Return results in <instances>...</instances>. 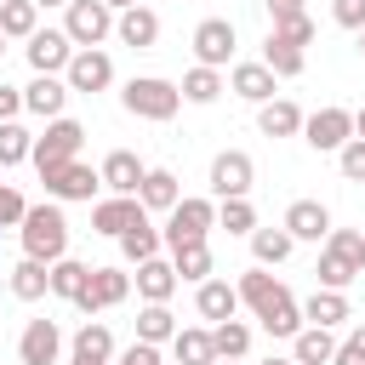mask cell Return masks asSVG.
<instances>
[{
  "label": "cell",
  "mask_w": 365,
  "mask_h": 365,
  "mask_svg": "<svg viewBox=\"0 0 365 365\" xmlns=\"http://www.w3.org/2000/svg\"><path fill=\"white\" fill-rule=\"evenodd\" d=\"M125 297H131V274L125 268H91L86 291L74 297V308L80 314H103V308H120Z\"/></svg>",
  "instance_id": "8fae6325"
},
{
  "label": "cell",
  "mask_w": 365,
  "mask_h": 365,
  "mask_svg": "<svg viewBox=\"0 0 365 365\" xmlns=\"http://www.w3.org/2000/svg\"><path fill=\"white\" fill-rule=\"evenodd\" d=\"M23 114V86H0V125Z\"/></svg>",
  "instance_id": "c3c4849f"
},
{
  "label": "cell",
  "mask_w": 365,
  "mask_h": 365,
  "mask_svg": "<svg viewBox=\"0 0 365 365\" xmlns=\"http://www.w3.org/2000/svg\"><path fill=\"white\" fill-rule=\"evenodd\" d=\"M291 240H314V245H325L331 240V211L319 205V200H291V211H285V222H279Z\"/></svg>",
  "instance_id": "e0dca14e"
},
{
  "label": "cell",
  "mask_w": 365,
  "mask_h": 365,
  "mask_svg": "<svg viewBox=\"0 0 365 365\" xmlns=\"http://www.w3.org/2000/svg\"><path fill=\"white\" fill-rule=\"evenodd\" d=\"M63 80H68V91H86V97H91V91H108V86H114V57H108L103 46H97V51H74V63H68Z\"/></svg>",
  "instance_id": "5bb4252c"
},
{
  "label": "cell",
  "mask_w": 365,
  "mask_h": 365,
  "mask_svg": "<svg viewBox=\"0 0 365 365\" xmlns=\"http://www.w3.org/2000/svg\"><path fill=\"white\" fill-rule=\"evenodd\" d=\"M97 171H103V188H108V194H131V200H137L143 177H148V165H143L131 148H114V154H108Z\"/></svg>",
  "instance_id": "d6986e66"
},
{
  "label": "cell",
  "mask_w": 365,
  "mask_h": 365,
  "mask_svg": "<svg viewBox=\"0 0 365 365\" xmlns=\"http://www.w3.org/2000/svg\"><path fill=\"white\" fill-rule=\"evenodd\" d=\"M262 365H297V359H262Z\"/></svg>",
  "instance_id": "db71d44e"
},
{
  "label": "cell",
  "mask_w": 365,
  "mask_h": 365,
  "mask_svg": "<svg viewBox=\"0 0 365 365\" xmlns=\"http://www.w3.org/2000/svg\"><path fill=\"white\" fill-rule=\"evenodd\" d=\"M23 217H29V200L11 182H0V228H23Z\"/></svg>",
  "instance_id": "b9f144b4"
},
{
  "label": "cell",
  "mask_w": 365,
  "mask_h": 365,
  "mask_svg": "<svg viewBox=\"0 0 365 365\" xmlns=\"http://www.w3.org/2000/svg\"><path fill=\"white\" fill-rule=\"evenodd\" d=\"M234 291H240V308H251L268 336H297V331L308 325V319H302V302H297L268 268H245Z\"/></svg>",
  "instance_id": "6da1fadb"
},
{
  "label": "cell",
  "mask_w": 365,
  "mask_h": 365,
  "mask_svg": "<svg viewBox=\"0 0 365 365\" xmlns=\"http://www.w3.org/2000/svg\"><path fill=\"white\" fill-rule=\"evenodd\" d=\"M177 285H182V279H177V268H171L165 257H154V262L137 268V297H143V302H171Z\"/></svg>",
  "instance_id": "f546056e"
},
{
  "label": "cell",
  "mask_w": 365,
  "mask_h": 365,
  "mask_svg": "<svg viewBox=\"0 0 365 365\" xmlns=\"http://www.w3.org/2000/svg\"><path fill=\"white\" fill-rule=\"evenodd\" d=\"M291 359H297V365H331V359H336V336H331L325 325H302V331L291 336Z\"/></svg>",
  "instance_id": "83f0119b"
},
{
  "label": "cell",
  "mask_w": 365,
  "mask_h": 365,
  "mask_svg": "<svg viewBox=\"0 0 365 365\" xmlns=\"http://www.w3.org/2000/svg\"><path fill=\"white\" fill-rule=\"evenodd\" d=\"M68 359H91V365H114V331L103 319H86L68 342Z\"/></svg>",
  "instance_id": "cb8c5ba5"
},
{
  "label": "cell",
  "mask_w": 365,
  "mask_h": 365,
  "mask_svg": "<svg viewBox=\"0 0 365 365\" xmlns=\"http://www.w3.org/2000/svg\"><path fill=\"white\" fill-rule=\"evenodd\" d=\"M114 365H165V359H160L154 342H131L125 354H114Z\"/></svg>",
  "instance_id": "bcb514c9"
},
{
  "label": "cell",
  "mask_w": 365,
  "mask_h": 365,
  "mask_svg": "<svg viewBox=\"0 0 365 365\" xmlns=\"http://www.w3.org/2000/svg\"><path fill=\"white\" fill-rule=\"evenodd\" d=\"M0 34L6 40H34L40 34V6L34 0H0Z\"/></svg>",
  "instance_id": "d6a6232c"
},
{
  "label": "cell",
  "mask_w": 365,
  "mask_h": 365,
  "mask_svg": "<svg viewBox=\"0 0 365 365\" xmlns=\"http://www.w3.org/2000/svg\"><path fill=\"white\" fill-rule=\"evenodd\" d=\"M80 143H86V125L80 120H46V131L34 137V171H46V165H68V160H80Z\"/></svg>",
  "instance_id": "ba28073f"
},
{
  "label": "cell",
  "mask_w": 365,
  "mask_h": 365,
  "mask_svg": "<svg viewBox=\"0 0 365 365\" xmlns=\"http://www.w3.org/2000/svg\"><path fill=\"white\" fill-rule=\"evenodd\" d=\"M302 319H308V325H325V331H331V325H342V319H348V297H342V291H325V285H319V291H314V297L302 302Z\"/></svg>",
  "instance_id": "d590c367"
},
{
  "label": "cell",
  "mask_w": 365,
  "mask_h": 365,
  "mask_svg": "<svg viewBox=\"0 0 365 365\" xmlns=\"http://www.w3.org/2000/svg\"><path fill=\"white\" fill-rule=\"evenodd\" d=\"M114 40H120V46H131V51H148V46L160 40V17H154L148 6H131V11H120V17H114Z\"/></svg>",
  "instance_id": "7402d4cb"
},
{
  "label": "cell",
  "mask_w": 365,
  "mask_h": 365,
  "mask_svg": "<svg viewBox=\"0 0 365 365\" xmlns=\"http://www.w3.org/2000/svg\"><path fill=\"white\" fill-rule=\"evenodd\" d=\"M86 279H91V268H86V262H74V257H63V262H51V297H63V302H74V297L86 291Z\"/></svg>",
  "instance_id": "f35d334b"
},
{
  "label": "cell",
  "mask_w": 365,
  "mask_h": 365,
  "mask_svg": "<svg viewBox=\"0 0 365 365\" xmlns=\"http://www.w3.org/2000/svg\"><path fill=\"white\" fill-rule=\"evenodd\" d=\"M171 268H177V279L205 285L217 274V257H211V245H182V251H171Z\"/></svg>",
  "instance_id": "e575fe53"
},
{
  "label": "cell",
  "mask_w": 365,
  "mask_h": 365,
  "mask_svg": "<svg viewBox=\"0 0 365 365\" xmlns=\"http://www.w3.org/2000/svg\"><path fill=\"white\" fill-rule=\"evenodd\" d=\"M177 331H182V325H177V314H171L165 302H143V308H137V342H154V348H160V342H171Z\"/></svg>",
  "instance_id": "1f68e13d"
},
{
  "label": "cell",
  "mask_w": 365,
  "mask_h": 365,
  "mask_svg": "<svg viewBox=\"0 0 365 365\" xmlns=\"http://www.w3.org/2000/svg\"><path fill=\"white\" fill-rule=\"evenodd\" d=\"M262 63L274 68V80H297L308 57H302V46H297V40H285V34H268V40H262Z\"/></svg>",
  "instance_id": "4dcf8cb0"
},
{
  "label": "cell",
  "mask_w": 365,
  "mask_h": 365,
  "mask_svg": "<svg viewBox=\"0 0 365 365\" xmlns=\"http://www.w3.org/2000/svg\"><path fill=\"white\" fill-rule=\"evenodd\" d=\"M319 285L325 291H348L365 274V234L359 228H331V240L319 245Z\"/></svg>",
  "instance_id": "3957f363"
},
{
  "label": "cell",
  "mask_w": 365,
  "mask_h": 365,
  "mask_svg": "<svg viewBox=\"0 0 365 365\" xmlns=\"http://www.w3.org/2000/svg\"><path fill=\"white\" fill-rule=\"evenodd\" d=\"M6 285H11V297H17V302H40V297L51 291V268H46V262H34V257H23V262L6 274Z\"/></svg>",
  "instance_id": "f1b7e54d"
},
{
  "label": "cell",
  "mask_w": 365,
  "mask_h": 365,
  "mask_svg": "<svg viewBox=\"0 0 365 365\" xmlns=\"http://www.w3.org/2000/svg\"><path fill=\"white\" fill-rule=\"evenodd\" d=\"M120 103H125V114L165 125V120L182 108V91H177L171 80H160V74H131V80H125V91H120Z\"/></svg>",
  "instance_id": "277c9868"
},
{
  "label": "cell",
  "mask_w": 365,
  "mask_h": 365,
  "mask_svg": "<svg viewBox=\"0 0 365 365\" xmlns=\"http://www.w3.org/2000/svg\"><path fill=\"white\" fill-rule=\"evenodd\" d=\"M274 34H285V40H297V46H308V40H314V17L302 11V17H291V23H274Z\"/></svg>",
  "instance_id": "7dc6e473"
},
{
  "label": "cell",
  "mask_w": 365,
  "mask_h": 365,
  "mask_svg": "<svg viewBox=\"0 0 365 365\" xmlns=\"http://www.w3.org/2000/svg\"><path fill=\"white\" fill-rule=\"evenodd\" d=\"M68 365H91V359H68Z\"/></svg>",
  "instance_id": "680465c9"
},
{
  "label": "cell",
  "mask_w": 365,
  "mask_h": 365,
  "mask_svg": "<svg viewBox=\"0 0 365 365\" xmlns=\"http://www.w3.org/2000/svg\"><path fill=\"white\" fill-rule=\"evenodd\" d=\"M268 6V17L274 23H291V17H302V0H262Z\"/></svg>",
  "instance_id": "681fc988"
},
{
  "label": "cell",
  "mask_w": 365,
  "mask_h": 365,
  "mask_svg": "<svg viewBox=\"0 0 365 365\" xmlns=\"http://www.w3.org/2000/svg\"><path fill=\"white\" fill-rule=\"evenodd\" d=\"M359 57H365V29H359Z\"/></svg>",
  "instance_id": "11a10c76"
},
{
  "label": "cell",
  "mask_w": 365,
  "mask_h": 365,
  "mask_svg": "<svg viewBox=\"0 0 365 365\" xmlns=\"http://www.w3.org/2000/svg\"><path fill=\"white\" fill-rule=\"evenodd\" d=\"M137 217H143V205H137L131 194H108V200H97V205H91V228H97V234H108V240H120Z\"/></svg>",
  "instance_id": "44dd1931"
},
{
  "label": "cell",
  "mask_w": 365,
  "mask_h": 365,
  "mask_svg": "<svg viewBox=\"0 0 365 365\" xmlns=\"http://www.w3.org/2000/svg\"><path fill=\"white\" fill-rule=\"evenodd\" d=\"M23 160H34V137L17 120H6L0 125V165H23Z\"/></svg>",
  "instance_id": "60d3db41"
},
{
  "label": "cell",
  "mask_w": 365,
  "mask_h": 365,
  "mask_svg": "<svg viewBox=\"0 0 365 365\" xmlns=\"http://www.w3.org/2000/svg\"><path fill=\"white\" fill-rule=\"evenodd\" d=\"M291 245H297V240H291L285 228H257V234H251V257H257V268H279V262L291 257Z\"/></svg>",
  "instance_id": "8d00e7d4"
},
{
  "label": "cell",
  "mask_w": 365,
  "mask_h": 365,
  "mask_svg": "<svg viewBox=\"0 0 365 365\" xmlns=\"http://www.w3.org/2000/svg\"><path fill=\"white\" fill-rule=\"evenodd\" d=\"M194 308H200V319H211V325H222V319H240V291L228 285V279H205V285H194Z\"/></svg>",
  "instance_id": "ffe728a7"
},
{
  "label": "cell",
  "mask_w": 365,
  "mask_h": 365,
  "mask_svg": "<svg viewBox=\"0 0 365 365\" xmlns=\"http://www.w3.org/2000/svg\"><path fill=\"white\" fill-rule=\"evenodd\" d=\"M234 46H240V34H234L228 17H205V23L194 29V57H200V68H222V63L234 57Z\"/></svg>",
  "instance_id": "4fadbf2b"
},
{
  "label": "cell",
  "mask_w": 365,
  "mask_h": 365,
  "mask_svg": "<svg viewBox=\"0 0 365 365\" xmlns=\"http://www.w3.org/2000/svg\"><path fill=\"white\" fill-rule=\"evenodd\" d=\"M108 6H114V11H131V6H143V0H108Z\"/></svg>",
  "instance_id": "f5cc1de1"
},
{
  "label": "cell",
  "mask_w": 365,
  "mask_h": 365,
  "mask_svg": "<svg viewBox=\"0 0 365 365\" xmlns=\"http://www.w3.org/2000/svg\"><path fill=\"white\" fill-rule=\"evenodd\" d=\"M171 359H177V365H217L211 325H182V331L171 336Z\"/></svg>",
  "instance_id": "4316f807"
},
{
  "label": "cell",
  "mask_w": 365,
  "mask_h": 365,
  "mask_svg": "<svg viewBox=\"0 0 365 365\" xmlns=\"http://www.w3.org/2000/svg\"><path fill=\"white\" fill-rule=\"evenodd\" d=\"M331 365H365V325H354V336L336 342V359Z\"/></svg>",
  "instance_id": "f6af8a7d"
},
{
  "label": "cell",
  "mask_w": 365,
  "mask_h": 365,
  "mask_svg": "<svg viewBox=\"0 0 365 365\" xmlns=\"http://www.w3.org/2000/svg\"><path fill=\"white\" fill-rule=\"evenodd\" d=\"M40 182H46V194H51L57 205H68V200H91V194L103 188V171H91L86 160H68V165H46Z\"/></svg>",
  "instance_id": "30bf717a"
},
{
  "label": "cell",
  "mask_w": 365,
  "mask_h": 365,
  "mask_svg": "<svg viewBox=\"0 0 365 365\" xmlns=\"http://www.w3.org/2000/svg\"><path fill=\"white\" fill-rule=\"evenodd\" d=\"M177 91H182V103H200V108H205V103H217V97L228 91V80H222V68H200V63H194Z\"/></svg>",
  "instance_id": "836d02e7"
},
{
  "label": "cell",
  "mask_w": 365,
  "mask_h": 365,
  "mask_svg": "<svg viewBox=\"0 0 365 365\" xmlns=\"http://www.w3.org/2000/svg\"><path fill=\"white\" fill-rule=\"evenodd\" d=\"M302 120H308V114H302L291 97H274V103L257 108V131H262V137H302Z\"/></svg>",
  "instance_id": "d4e9b609"
},
{
  "label": "cell",
  "mask_w": 365,
  "mask_h": 365,
  "mask_svg": "<svg viewBox=\"0 0 365 365\" xmlns=\"http://www.w3.org/2000/svg\"><path fill=\"white\" fill-rule=\"evenodd\" d=\"M217 228H228V234H257V211H251V200H217Z\"/></svg>",
  "instance_id": "ab89813d"
},
{
  "label": "cell",
  "mask_w": 365,
  "mask_h": 365,
  "mask_svg": "<svg viewBox=\"0 0 365 365\" xmlns=\"http://www.w3.org/2000/svg\"><path fill=\"white\" fill-rule=\"evenodd\" d=\"M34 6H40V11H46V6H63V11H68V6H74V0H34Z\"/></svg>",
  "instance_id": "816d5d0a"
},
{
  "label": "cell",
  "mask_w": 365,
  "mask_h": 365,
  "mask_svg": "<svg viewBox=\"0 0 365 365\" xmlns=\"http://www.w3.org/2000/svg\"><path fill=\"white\" fill-rule=\"evenodd\" d=\"M160 245H165V234H160V228L148 222V211H143V217H137V222H131V228L120 234V251H125V262H131V268L154 262V257H160Z\"/></svg>",
  "instance_id": "484cf974"
},
{
  "label": "cell",
  "mask_w": 365,
  "mask_h": 365,
  "mask_svg": "<svg viewBox=\"0 0 365 365\" xmlns=\"http://www.w3.org/2000/svg\"><path fill=\"white\" fill-rule=\"evenodd\" d=\"M23 57H29L34 74H68V63H74V40H68L63 29H40V34L23 46Z\"/></svg>",
  "instance_id": "7c38bea8"
},
{
  "label": "cell",
  "mask_w": 365,
  "mask_h": 365,
  "mask_svg": "<svg viewBox=\"0 0 365 365\" xmlns=\"http://www.w3.org/2000/svg\"><path fill=\"white\" fill-rule=\"evenodd\" d=\"M217 228V200H200V194H188V200H177V211L165 217V245L171 251H182V245H205V234Z\"/></svg>",
  "instance_id": "5b68a950"
},
{
  "label": "cell",
  "mask_w": 365,
  "mask_h": 365,
  "mask_svg": "<svg viewBox=\"0 0 365 365\" xmlns=\"http://www.w3.org/2000/svg\"><path fill=\"white\" fill-rule=\"evenodd\" d=\"M336 165H342V177H348V182H365V137H354V143L336 154Z\"/></svg>",
  "instance_id": "7bdbcfd3"
},
{
  "label": "cell",
  "mask_w": 365,
  "mask_h": 365,
  "mask_svg": "<svg viewBox=\"0 0 365 365\" xmlns=\"http://www.w3.org/2000/svg\"><path fill=\"white\" fill-rule=\"evenodd\" d=\"M211 342H217V359H245L251 354V325L245 319H222V325H211Z\"/></svg>",
  "instance_id": "74e56055"
},
{
  "label": "cell",
  "mask_w": 365,
  "mask_h": 365,
  "mask_svg": "<svg viewBox=\"0 0 365 365\" xmlns=\"http://www.w3.org/2000/svg\"><path fill=\"white\" fill-rule=\"evenodd\" d=\"M23 257H34V262H63L68 257V217H63V205L57 200H46V205H29V217H23Z\"/></svg>",
  "instance_id": "7a4b0ae2"
},
{
  "label": "cell",
  "mask_w": 365,
  "mask_h": 365,
  "mask_svg": "<svg viewBox=\"0 0 365 365\" xmlns=\"http://www.w3.org/2000/svg\"><path fill=\"white\" fill-rule=\"evenodd\" d=\"M302 143H308L314 154H342V148L354 143V108H336V103L314 108V114L302 120Z\"/></svg>",
  "instance_id": "52a82bcc"
},
{
  "label": "cell",
  "mask_w": 365,
  "mask_h": 365,
  "mask_svg": "<svg viewBox=\"0 0 365 365\" xmlns=\"http://www.w3.org/2000/svg\"><path fill=\"white\" fill-rule=\"evenodd\" d=\"M228 91L262 108V103H274L279 80H274V68H268V63H234V74H228Z\"/></svg>",
  "instance_id": "ac0fdd59"
},
{
  "label": "cell",
  "mask_w": 365,
  "mask_h": 365,
  "mask_svg": "<svg viewBox=\"0 0 365 365\" xmlns=\"http://www.w3.org/2000/svg\"><path fill=\"white\" fill-rule=\"evenodd\" d=\"M354 137H365V103L354 108Z\"/></svg>",
  "instance_id": "f907efd6"
},
{
  "label": "cell",
  "mask_w": 365,
  "mask_h": 365,
  "mask_svg": "<svg viewBox=\"0 0 365 365\" xmlns=\"http://www.w3.org/2000/svg\"><path fill=\"white\" fill-rule=\"evenodd\" d=\"M331 17L359 34V29H365V0H331Z\"/></svg>",
  "instance_id": "ee69618b"
},
{
  "label": "cell",
  "mask_w": 365,
  "mask_h": 365,
  "mask_svg": "<svg viewBox=\"0 0 365 365\" xmlns=\"http://www.w3.org/2000/svg\"><path fill=\"white\" fill-rule=\"evenodd\" d=\"M114 6L108 0H74L68 6V17H63V34L74 40V51H97L108 34H114Z\"/></svg>",
  "instance_id": "8992f818"
},
{
  "label": "cell",
  "mask_w": 365,
  "mask_h": 365,
  "mask_svg": "<svg viewBox=\"0 0 365 365\" xmlns=\"http://www.w3.org/2000/svg\"><path fill=\"white\" fill-rule=\"evenodd\" d=\"M0 57H6V34H0Z\"/></svg>",
  "instance_id": "9f6ffc18"
},
{
  "label": "cell",
  "mask_w": 365,
  "mask_h": 365,
  "mask_svg": "<svg viewBox=\"0 0 365 365\" xmlns=\"http://www.w3.org/2000/svg\"><path fill=\"white\" fill-rule=\"evenodd\" d=\"M57 354H63L57 319H29L23 336H17V359H23V365H57Z\"/></svg>",
  "instance_id": "2e32d148"
},
{
  "label": "cell",
  "mask_w": 365,
  "mask_h": 365,
  "mask_svg": "<svg viewBox=\"0 0 365 365\" xmlns=\"http://www.w3.org/2000/svg\"><path fill=\"white\" fill-rule=\"evenodd\" d=\"M211 194L217 200H245L251 194V182H257V165H251V154L245 148H222L217 160H211Z\"/></svg>",
  "instance_id": "9c48e42d"
},
{
  "label": "cell",
  "mask_w": 365,
  "mask_h": 365,
  "mask_svg": "<svg viewBox=\"0 0 365 365\" xmlns=\"http://www.w3.org/2000/svg\"><path fill=\"white\" fill-rule=\"evenodd\" d=\"M68 80L63 74H34L29 86H23V108L29 114H40V120H63V108H68Z\"/></svg>",
  "instance_id": "9a60e30c"
},
{
  "label": "cell",
  "mask_w": 365,
  "mask_h": 365,
  "mask_svg": "<svg viewBox=\"0 0 365 365\" xmlns=\"http://www.w3.org/2000/svg\"><path fill=\"white\" fill-rule=\"evenodd\" d=\"M177 200H182V188H177V171H165V165H148V177H143V188H137V205L143 211H177Z\"/></svg>",
  "instance_id": "603a6c76"
},
{
  "label": "cell",
  "mask_w": 365,
  "mask_h": 365,
  "mask_svg": "<svg viewBox=\"0 0 365 365\" xmlns=\"http://www.w3.org/2000/svg\"><path fill=\"white\" fill-rule=\"evenodd\" d=\"M217 365H240V359H217Z\"/></svg>",
  "instance_id": "6f0895ef"
}]
</instances>
